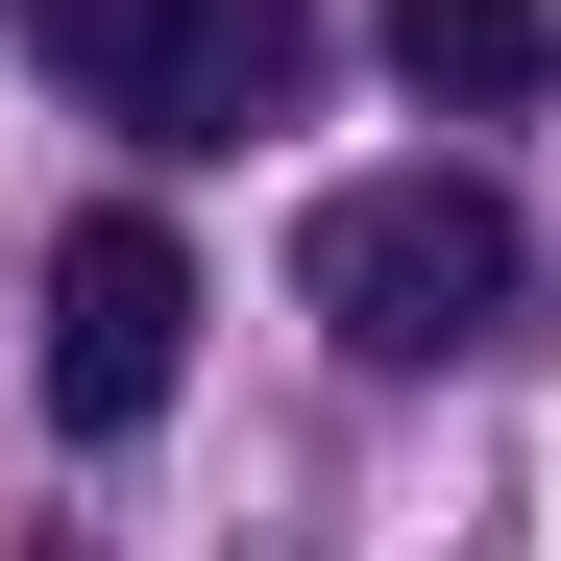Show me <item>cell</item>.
<instances>
[{
  "label": "cell",
  "mask_w": 561,
  "mask_h": 561,
  "mask_svg": "<svg viewBox=\"0 0 561 561\" xmlns=\"http://www.w3.org/2000/svg\"><path fill=\"white\" fill-rule=\"evenodd\" d=\"M513 196H489V171H342V196L294 220V294H318V342L342 366H463V342H489L513 318Z\"/></svg>",
  "instance_id": "6da1fadb"
},
{
  "label": "cell",
  "mask_w": 561,
  "mask_h": 561,
  "mask_svg": "<svg viewBox=\"0 0 561 561\" xmlns=\"http://www.w3.org/2000/svg\"><path fill=\"white\" fill-rule=\"evenodd\" d=\"M366 25H391V73H415L439 123H513L537 73H561V25H537V0H366Z\"/></svg>",
  "instance_id": "277c9868"
},
{
  "label": "cell",
  "mask_w": 561,
  "mask_h": 561,
  "mask_svg": "<svg viewBox=\"0 0 561 561\" xmlns=\"http://www.w3.org/2000/svg\"><path fill=\"white\" fill-rule=\"evenodd\" d=\"M25 49L99 123H147V147H244V123H294L318 0H25Z\"/></svg>",
  "instance_id": "7a4b0ae2"
},
{
  "label": "cell",
  "mask_w": 561,
  "mask_h": 561,
  "mask_svg": "<svg viewBox=\"0 0 561 561\" xmlns=\"http://www.w3.org/2000/svg\"><path fill=\"white\" fill-rule=\"evenodd\" d=\"M171 366H196V244L171 220H73L49 244V415L73 439H147Z\"/></svg>",
  "instance_id": "3957f363"
}]
</instances>
